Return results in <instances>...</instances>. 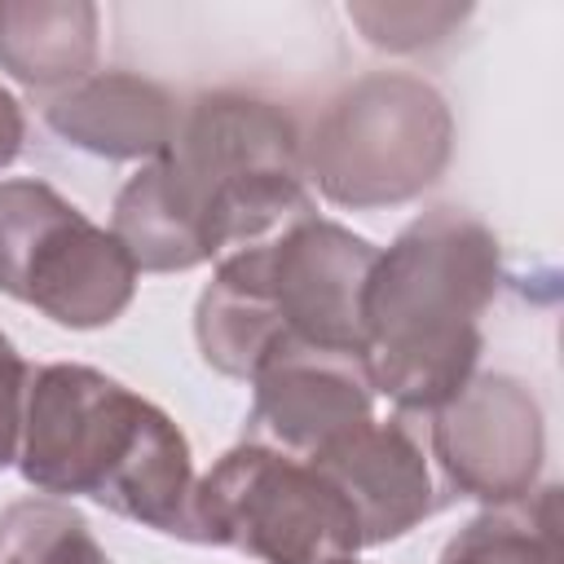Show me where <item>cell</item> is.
Here are the masks:
<instances>
[{"label":"cell","mask_w":564,"mask_h":564,"mask_svg":"<svg viewBox=\"0 0 564 564\" xmlns=\"http://www.w3.org/2000/svg\"><path fill=\"white\" fill-rule=\"evenodd\" d=\"M317 216L295 119L251 93H203L172 145L115 194L110 234L137 273H181Z\"/></svg>","instance_id":"cell-1"},{"label":"cell","mask_w":564,"mask_h":564,"mask_svg":"<svg viewBox=\"0 0 564 564\" xmlns=\"http://www.w3.org/2000/svg\"><path fill=\"white\" fill-rule=\"evenodd\" d=\"M502 282V247L458 207L414 216L375 256L361 291L366 366L375 397L401 414H432L471 375L485 348L480 317Z\"/></svg>","instance_id":"cell-2"},{"label":"cell","mask_w":564,"mask_h":564,"mask_svg":"<svg viewBox=\"0 0 564 564\" xmlns=\"http://www.w3.org/2000/svg\"><path fill=\"white\" fill-rule=\"evenodd\" d=\"M18 471L44 498L106 511L194 542V454L185 432L119 379L53 361L31 370Z\"/></svg>","instance_id":"cell-3"},{"label":"cell","mask_w":564,"mask_h":564,"mask_svg":"<svg viewBox=\"0 0 564 564\" xmlns=\"http://www.w3.org/2000/svg\"><path fill=\"white\" fill-rule=\"evenodd\" d=\"M454 154L449 101L405 70H370L339 88L304 137V176L335 207H397L432 189Z\"/></svg>","instance_id":"cell-4"},{"label":"cell","mask_w":564,"mask_h":564,"mask_svg":"<svg viewBox=\"0 0 564 564\" xmlns=\"http://www.w3.org/2000/svg\"><path fill=\"white\" fill-rule=\"evenodd\" d=\"M194 542L264 564H339L361 551V529L313 463L242 441L194 480Z\"/></svg>","instance_id":"cell-5"},{"label":"cell","mask_w":564,"mask_h":564,"mask_svg":"<svg viewBox=\"0 0 564 564\" xmlns=\"http://www.w3.org/2000/svg\"><path fill=\"white\" fill-rule=\"evenodd\" d=\"M0 291L66 330L110 326L137 295L128 247L48 181H0Z\"/></svg>","instance_id":"cell-6"},{"label":"cell","mask_w":564,"mask_h":564,"mask_svg":"<svg viewBox=\"0 0 564 564\" xmlns=\"http://www.w3.org/2000/svg\"><path fill=\"white\" fill-rule=\"evenodd\" d=\"M427 419L432 458L449 494L502 507L538 489L546 427L538 397L516 375H471Z\"/></svg>","instance_id":"cell-7"},{"label":"cell","mask_w":564,"mask_h":564,"mask_svg":"<svg viewBox=\"0 0 564 564\" xmlns=\"http://www.w3.org/2000/svg\"><path fill=\"white\" fill-rule=\"evenodd\" d=\"M375 256L379 247L370 238L322 216H308L273 242H260L264 286L282 339L366 357L361 291Z\"/></svg>","instance_id":"cell-8"},{"label":"cell","mask_w":564,"mask_h":564,"mask_svg":"<svg viewBox=\"0 0 564 564\" xmlns=\"http://www.w3.org/2000/svg\"><path fill=\"white\" fill-rule=\"evenodd\" d=\"M247 383V436L295 458H313L344 432L375 419V379L361 352L278 339Z\"/></svg>","instance_id":"cell-9"},{"label":"cell","mask_w":564,"mask_h":564,"mask_svg":"<svg viewBox=\"0 0 564 564\" xmlns=\"http://www.w3.org/2000/svg\"><path fill=\"white\" fill-rule=\"evenodd\" d=\"M304 463L344 494L357 516L361 546L397 542L441 507L427 454L401 419H366Z\"/></svg>","instance_id":"cell-10"},{"label":"cell","mask_w":564,"mask_h":564,"mask_svg":"<svg viewBox=\"0 0 564 564\" xmlns=\"http://www.w3.org/2000/svg\"><path fill=\"white\" fill-rule=\"evenodd\" d=\"M44 123L97 159H159L181 123L176 97L132 70H93L44 101Z\"/></svg>","instance_id":"cell-11"},{"label":"cell","mask_w":564,"mask_h":564,"mask_svg":"<svg viewBox=\"0 0 564 564\" xmlns=\"http://www.w3.org/2000/svg\"><path fill=\"white\" fill-rule=\"evenodd\" d=\"M101 13L88 0H0V70L35 93H66L97 66Z\"/></svg>","instance_id":"cell-12"},{"label":"cell","mask_w":564,"mask_h":564,"mask_svg":"<svg viewBox=\"0 0 564 564\" xmlns=\"http://www.w3.org/2000/svg\"><path fill=\"white\" fill-rule=\"evenodd\" d=\"M194 339L212 370L225 379H251L260 357L282 339L278 313L264 286L260 247L229 251L194 304Z\"/></svg>","instance_id":"cell-13"},{"label":"cell","mask_w":564,"mask_h":564,"mask_svg":"<svg viewBox=\"0 0 564 564\" xmlns=\"http://www.w3.org/2000/svg\"><path fill=\"white\" fill-rule=\"evenodd\" d=\"M436 564H560V489L542 485L471 516Z\"/></svg>","instance_id":"cell-14"},{"label":"cell","mask_w":564,"mask_h":564,"mask_svg":"<svg viewBox=\"0 0 564 564\" xmlns=\"http://www.w3.org/2000/svg\"><path fill=\"white\" fill-rule=\"evenodd\" d=\"M0 564H110V555L70 502L18 498L0 511Z\"/></svg>","instance_id":"cell-15"},{"label":"cell","mask_w":564,"mask_h":564,"mask_svg":"<svg viewBox=\"0 0 564 564\" xmlns=\"http://www.w3.org/2000/svg\"><path fill=\"white\" fill-rule=\"evenodd\" d=\"M348 18L366 31L375 48L392 53H414L423 44H436L449 35L454 22L467 18V9L454 4H348Z\"/></svg>","instance_id":"cell-16"},{"label":"cell","mask_w":564,"mask_h":564,"mask_svg":"<svg viewBox=\"0 0 564 564\" xmlns=\"http://www.w3.org/2000/svg\"><path fill=\"white\" fill-rule=\"evenodd\" d=\"M26 383H31V366L22 361V352H18V348L9 344V335L0 330V471H4L9 463H18Z\"/></svg>","instance_id":"cell-17"},{"label":"cell","mask_w":564,"mask_h":564,"mask_svg":"<svg viewBox=\"0 0 564 564\" xmlns=\"http://www.w3.org/2000/svg\"><path fill=\"white\" fill-rule=\"evenodd\" d=\"M22 137H26V115H22L18 97L9 88H0V172L22 154Z\"/></svg>","instance_id":"cell-18"},{"label":"cell","mask_w":564,"mask_h":564,"mask_svg":"<svg viewBox=\"0 0 564 564\" xmlns=\"http://www.w3.org/2000/svg\"><path fill=\"white\" fill-rule=\"evenodd\" d=\"M339 564H357V560H339Z\"/></svg>","instance_id":"cell-19"}]
</instances>
